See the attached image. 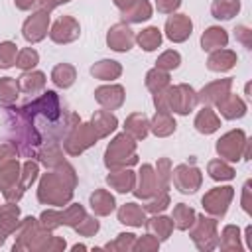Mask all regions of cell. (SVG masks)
Returning <instances> with one entry per match:
<instances>
[{"label":"cell","instance_id":"1","mask_svg":"<svg viewBox=\"0 0 252 252\" xmlns=\"http://www.w3.org/2000/svg\"><path fill=\"white\" fill-rule=\"evenodd\" d=\"M18 110L33 128L39 144H51V142L59 144V140H63L79 124L77 116H73L71 122L65 120L67 116L61 110L59 98L53 91L43 93L39 98L24 104Z\"/></svg>","mask_w":252,"mask_h":252},{"label":"cell","instance_id":"37","mask_svg":"<svg viewBox=\"0 0 252 252\" xmlns=\"http://www.w3.org/2000/svg\"><path fill=\"white\" fill-rule=\"evenodd\" d=\"M18 93H20V87H18V81L12 79V77H4L0 79V102L2 104H12L16 98H18Z\"/></svg>","mask_w":252,"mask_h":252},{"label":"cell","instance_id":"41","mask_svg":"<svg viewBox=\"0 0 252 252\" xmlns=\"http://www.w3.org/2000/svg\"><path fill=\"white\" fill-rule=\"evenodd\" d=\"M37 61H39V55H37V51L32 49V47H26V49H22V51L16 55V65H18L20 69H24V71L35 67Z\"/></svg>","mask_w":252,"mask_h":252},{"label":"cell","instance_id":"14","mask_svg":"<svg viewBox=\"0 0 252 252\" xmlns=\"http://www.w3.org/2000/svg\"><path fill=\"white\" fill-rule=\"evenodd\" d=\"M191 28H193L191 20L185 14H177V16L167 18V22H165V35L171 41H185L191 35Z\"/></svg>","mask_w":252,"mask_h":252},{"label":"cell","instance_id":"23","mask_svg":"<svg viewBox=\"0 0 252 252\" xmlns=\"http://www.w3.org/2000/svg\"><path fill=\"white\" fill-rule=\"evenodd\" d=\"M228 41V35L222 28H209L203 37H201V45L205 51H211V49H219V47H224Z\"/></svg>","mask_w":252,"mask_h":252},{"label":"cell","instance_id":"43","mask_svg":"<svg viewBox=\"0 0 252 252\" xmlns=\"http://www.w3.org/2000/svg\"><path fill=\"white\" fill-rule=\"evenodd\" d=\"M16 55H18V49L12 41H4L0 43V69H8L16 63Z\"/></svg>","mask_w":252,"mask_h":252},{"label":"cell","instance_id":"17","mask_svg":"<svg viewBox=\"0 0 252 252\" xmlns=\"http://www.w3.org/2000/svg\"><path fill=\"white\" fill-rule=\"evenodd\" d=\"M230 79H222V81H217V83H211L207 85L199 94H197V100H201L203 104H217L220 102L226 94H228V89H230Z\"/></svg>","mask_w":252,"mask_h":252},{"label":"cell","instance_id":"25","mask_svg":"<svg viewBox=\"0 0 252 252\" xmlns=\"http://www.w3.org/2000/svg\"><path fill=\"white\" fill-rule=\"evenodd\" d=\"M18 87H20V91H24V93H37V91H41L43 87H45V75L43 73H39V71H33V73H24L20 79H18Z\"/></svg>","mask_w":252,"mask_h":252},{"label":"cell","instance_id":"16","mask_svg":"<svg viewBox=\"0 0 252 252\" xmlns=\"http://www.w3.org/2000/svg\"><path fill=\"white\" fill-rule=\"evenodd\" d=\"M217 220L213 219H207V217H199L197 220V228L191 232V238L193 242L203 250L205 248V238H209V242L213 244V248L217 246Z\"/></svg>","mask_w":252,"mask_h":252},{"label":"cell","instance_id":"49","mask_svg":"<svg viewBox=\"0 0 252 252\" xmlns=\"http://www.w3.org/2000/svg\"><path fill=\"white\" fill-rule=\"evenodd\" d=\"M167 205H169V197H167V193H159V195H158V199H154L152 203H148V205L144 207V211L158 213V211H163Z\"/></svg>","mask_w":252,"mask_h":252},{"label":"cell","instance_id":"53","mask_svg":"<svg viewBox=\"0 0 252 252\" xmlns=\"http://www.w3.org/2000/svg\"><path fill=\"white\" fill-rule=\"evenodd\" d=\"M65 2H69V0H39V2H37V6H41V10H47V12H51L55 6H59V4H65Z\"/></svg>","mask_w":252,"mask_h":252},{"label":"cell","instance_id":"34","mask_svg":"<svg viewBox=\"0 0 252 252\" xmlns=\"http://www.w3.org/2000/svg\"><path fill=\"white\" fill-rule=\"evenodd\" d=\"M18 207L16 205H6L0 211V236H6L8 232H12L16 228L18 222Z\"/></svg>","mask_w":252,"mask_h":252},{"label":"cell","instance_id":"4","mask_svg":"<svg viewBox=\"0 0 252 252\" xmlns=\"http://www.w3.org/2000/svg\"><path fill=\"white\" fill-rule=\"evenodd\" d=\"M165 104L167 110L177 112V114H187L193 110V106L197 104V93L187 87V85H177V87H165Z\"/></svg>","mask_w":252,"mask_h":252},{"label":"cell","instance_id":"10","mask_svg":"<svg viewBox=\"0 0 252 252\" xmlns=\"http://www.w3.org/2000/svg\"><path fill=\"white\" fill-rule=\"evenodd\" d=\"M79 33H81V32H79V24H77V20L71 18V16L59 18V20L53 24L51 32H49V35H51V39H53L55 43H69V41L77 39Z\"/></svg>","mask_w":252,"mask_h":252},{"label":"cell","instance_id":"19","mask_svg":"<svg viewBox=\"0 0 252 252\" xmlns=\"http://www.w3.org/2000/svg\"><path fill=\"white\" fill-rule=\"evenodd\" d=\"M152 16V6L148 0H136L134 4H130L126 10H122V22H130V24H136V22H144Z\"/></svg>","mask_w":252,"mask_h":252},{"label":"cell","instance_id":"24","mask_svg":"<svg viewBox=\"0 0 252 252\" xmlns=\"http://www.w3.org/2000/svg\"><path fill=\"white\" fill-rule=\"evenodd\" d=\"M150 128H152V132L156 136H169L175 130V120L169 116L167 110H158L154 120H152V124H150Z\"/></svg>","mask_w":252,"mask_h":252},{"label":"cell","instance_id":"42","mask_svg":"<svg viewBox=\"0 0 252 252\" xmlns=\"http://www.w3.org/2000/svg\"><path fill=\"white\" fill-rule=\"evenodd\" d=\"M209 173L213 179H232L234 177V169L220 159H213L209 163Z\"/></svg>","mask_w":252,"mask_h":252},{"label":"cell","instance_id":"18","mask_svg":"<svg viewBox=\"0 0 252 252\" xmlns=\"http://www.w3.org/2000/svg\"><path fill=\"white\" fill-rule=\"evenodd\" d=\"M158 191H159V187H158V177H156L152 165H142V171H140V185H138V189H134V195L146 199V197L156 195Z\"/></svg>","mask_w":252,"mask_h":252},{"label":"cell","instance_id":"39","mask_svg":"<svg viewBox=\"0 0 252 252\" xmlns=\"http://www.w3.org/2000/svg\"><path fill=\"white\" fill-rule=\"evenodd\" d=\"M146 224H148V228H150L152 232L158 234L159 240H165V238L169 236L171 228H173V220L167 219V217H154V219L146 220Z\"/></svg>","mask_w":252,"mask_h":252},{"label":"cell","instance_id":"44","mask_svg":"<svg viewBox=\"0 0 252 252\" xmlns=\"http://www.w3.org/2000/svg\"><path fill=\"white\" fill-rule=\"evenodd\" d=\"M158 69H163V71H169V69H177L179 67V63H181V57H179V53L177 51H173V49H169V51H165V53H161L159 57H158Z\"/></svg>","mask_w":252,"mask_h":252},{"label":"cell","instance_id":"7","mask_svg":"<svg viewBox=\"0 0 252 252\" xmlns=\"http://www.w3.org/2000/svg\"><path fill=\"white\" fill-rule=\"evenodd\" d=\"M232 187H219V189H213L209 191L205 197H203V207L205 211H209L211 215H224L226 209H228V203L232 199Z\"/></svg>","mask_w":252,"mask_h":252},{"label":"cell","instance_id":"52","mask_svg":"<svg viewBox=\"0 0 252 252\" xmlns=\"http://www.w3.org/2000/svg\"><path fill=\"white\" fill-rule=\"evenodd\" d=\"M234 234H238V228H236V226H226V228H224V232H222V236H224V240H228V238H232ZM232 244H234V248H236V250L240 248V244H238V240H234ZM232 244H226V242H222V246H224V248H232Z\"/></svg>","mask_w":252,"mask_h":252},{"label":"cell","instance_id":"12","mask_svg":"<svg viewBox=\"0 0 252 252\" xmlns=\"http://www.w3.org/2000/svg\"><path fill=\"white\" fill-rule=\"evenodd\" d=\"M20 165L18 161L12 158L4 163H0V189L4 193L6 199H12V189H16V183L20 181L22 185V179H20Z\"/></svg>","mask_w":252,"mask_h":252},{"label":"cell","instance_id":"33","mask_svg":"<svg viewBox=\"0 0 252 252\" xmlns=\"http://www.w3.org/2000/svg\"><path fill=\"white\" fill-rule=\"evenodd\" d=\"M91 73H93L96 79L110 81V79H116V77L122 73V67H120L116 61H108V59H104V61L96 63V65L91 69Z\"/></svg>","mask_w":252,"mask_h":252},{"label":"cell","instance_id":"48","mask_svg":"<svg viewBox=\"0 0 252 252\" xmlns=\"http://www.w3.org/2000/svg\"><path fill=\"white\" fill-rule=\"evenodd\" d=\"M81 234H85V236H91V234H94L96 230H98V220H94V219H89V217H85L77 226H75Z\"/></svg>","mask_w":252,"mask_h":252},{"label":"cell","instance_id":"21","mask_svg":"<svg viewBox=\"0 0 252 252\" xmlns=\"http://www.w3.org/2000/svg\"><path fill=\"white\" fill-rule=\"evenodd\" d=\"M219 104V110H220V114L224 116V118H240V116H244V112H246V106H244V102L238 98V96H234V94H226L220 102H217Z\"/></svg>","mask_w":252,"mask_h":252},{"label":"cell","instance_id":"38","mask_svg":"<svg viewBox=\"0 0 252 252\" xmlns=\"http://www.w3.org/2000/svg\"><path fill=\"white\" fill-rule=\"evenodd\" d=\"M136 39H138V43H140L142 49H146V51H154V49L159 47V43H161V33H159L158 28H148V30L140 32Z\"/></svg>","mask_w":252,"mask_h":252},{"label":"cell","instance_id":"20","mask_svg":"<svg viewBox=\"0 0 252 252\" xmlns=\"http://www.w3.org/2000/svg\"><path fill=\"white\" fill-rule=\"evenodd\" d=\"M118 220L124 224H130V226H142V224H146V215H144L142 207H138L134 203H126L118 211Z\"/></svg>","mask_w":252,"mask_h":252},{"label":"cell","instance_id":"50","mask_svg":"<svg viewBox=\"0 0 252 252\" xmlns=\"http://www.w3.org/2000/svg\"><path fill=\"white\" fill-rule=\"evenodd\" d=\"M132 248H136V250H154V248H158V240L156 238H152V234H146L144 238H140L138 242H134L132 244Z\"/></svg>","mask_w":252,"mask_h":252},{"label":"cell","instance_id":"31","mask_svg":"<svg viewBox=\"0 0 252 252\" xmlns=\"http://www.w3.org/2000/svg\"><path fill=\"white\" fill-rule=\"evenodd\" d=\"M195 128L201 132V134H213L217 128H219V118H217V114L211 110V108H203L199 114H197V118H195Z\"/></svg>","mask_w":252,"mask_h":252},{"label":"cell","instance_id":"11","mask_svg":"<svg viewBox=\"0 0 252 252\" xmlns=\"http://www.w3.org/2000/svg\"><path fill=\"white\" fill-rule=\"evenodd\" d=\"M244 144V134L242 130H234V132H228L226 136H222L219 142H217V152L230 159V161H236L240 158V148Z\"/></svg>","mask_w":252,"mask_h":252},{"label":"cell","instance_id":"45","mask_svg":"<svg viewBox=\"0 0 252 252\" xmlns=\"http://www.w3.org/2000/svg\"><path fill=\"white\" fill-rule=\"evenodd\" d=\"M132 244H134V234L122 232V234H118V240L116 242H108L106 248L108 250H128V248H132Z\"/></svg>","mask_w":252,"mask_h":252},{"label":"cell","instance_id":"55","mask_svg":"<svg viewBox=\"0 0 252 252\" xmlns=\"http://www.w3.org/2000/svg\"><path fill=\"white\" fill-rule=\"evenodd\" d=\"M236 32H238V33H240V37H242V41H244V45H246V47H250V41H248V37H246V35H248V33H250V32H248V30H246V28H238V30H236Z\"/></svg>","mask_w":252,"mask_h":252},{"label":"cell","instance_id":"47","mask_svg":"<svg viewBox=\"0 0 252 252\" xmlns=\"http://www.w3.org/2000/svg\"><path fill=\"white\" fill-rule=\"evenodd\" d=\"M22 171H24V173L20 175V179H22V187L26 189V187H28V185L37 177V165H35L33 161H26Z\"/></svg>","mask_w":252,"mask_h":252},{"label":"cell","instance_id":"46","mask_svg":"<svg viewBox=\"0 0 252 252\" xmlns=\"http://www.w3.org/2000/svg\"><path fill=\"white\" fill-rule=\"evenodd\" d=\"M156 177H158V187H161V189H165L167 187V181H169V159H159L158 161V173H156Z\"/></svg>","mask_w":252,"mask_h":252},{"label":"cell","instance_id":"27","mask_svg":"<svg viewBox=\"0 0 252 252\" xmlns=\"http://www.w3.org/2000/svg\"><path fill=\"white\" fill-rule=\"evenodd\" d=\"M148 128H150V122H148V118H146L144 114H140V112L130 114V116L126 118V132L132 134L134 140H142V138H146Z\"/></svg>","mask_w":252,"mask_h":252},{"label":"cell","instance_id":"36","mask_svg":"<svg viewBox=\"0 0 252 252\" xmlns=\"http://www.w3.org/2000/svg\"><path fill=\"white\" fill-rule=\"evenodd\" d=\"M169 85V75H167V71H163V69H152V71H148V75H146V87L152 91V93H159V91H163L165 87Z\"/></svg>","mask_w":252,"mask_h":252},{"label":"cell","instance_id":"51","mask_svg":"<svg viewBox=\"0 0 252 252\" xmlns=\"http://www.w3.org/2000/svg\"><path fill=\"white\" fill-rule=\"evenodd\" d=\"M156 4H158V10H159V12L169 14V12H173L175 8H179L181 0H156Z\"/></svg>","mask_w":252,"mask_h":252},{"label":"cell","instance_id":"35","mask_svg":"<svg viewBox=\"0 0 252 252\" xmlns=\"http://www.w3.org/2000/svg\"><path fill=\"white\" fill-rule=\"evenodd\" d=\"M195 222V211L183 203H179L175 209H173V224L179 228V230H187L191 224Z\"/></svg>","mask_w":252,"mask_h":252},{"label":"cell","instance_id":"8","mask_svg":"<svg viewBox=\"0 0 252 252\" xmlns=\"http://www.w3.org/2000/svg\"><path fill=\"white\" fill-rule=\"evenodd\" d=\"M47 24H49V12L47 10H39L33 16H30L24 24V37L32 43L41 41L47 33Z\"/></svg>","mask_w":252,"mask_h":252},{"label":"cell","instance_id":"13","mask_svg":"<svg viewBox=\"0 0 252 252\" xmlns=\"http://www.w3.org/2000/svg\"><path fill=\"white\" fill-rule=\"evenodd\" d=\"M106 41H108V47H112L114 51H128L134 45V33L122 22V24H116V26H112L108 30Z\"/></svg>","mask_w":252,"mask_h":252},{"label":"cell","instance_id":"9","mask_svg":"<svg viewBox=\"0 0 252 252\" xmlns=\"http://www.w3.org/2000/svg\"><path fill=\"white\" fill-rule=\"evenodd\" d=\"M173 183L181 193H195L201 185V173L197 167L177 165L173 171Z\"/></svg>","mask_w":252,"mask_h":252},{"label":"cell","instance_id":"30","mask_svg":"<svg viewBox=\"0 0 252 252\" xmlns=\"http://www.w3.org/2000/svg\"><path fill=\"white\" fill-rule=\"evenodd\" d=\"M238 10H240L238 0H215L211 6V12L217 20H230L232 16H236Z\"/></svg>","mask_w":252,"mask_h":252},{"label":"cell","instance_id":"2","mask_svg":"<svg viewBox=\"0 0 252 252\" xmlns=\"http://www.w3.org/2000/svg\"><path fill=\"white\" fill-rule=\"evenodd\" d=\"M67 179L75 181L73 167L67 165V173H63V165L61 163H59V171L43 175V179L39 183V193H37L39 201L63 207L71 199V195H73V185H67Z\"/></svg>","mask_w":252,"mask_h":252},{"label":"cell","instance_id":"40","mask_svg":"<svg viewBox=\"0 0 252 252\" xmlns=\"http://www.w3.org/2000/svg\"><path fill=\"white\" fill-rule=\"evenodd\" d=\"M39 159H41L45 165H49V167H55V165L63 163V154H61V150H59V144H57V142L47 144V148L39 152Z\"/></svg>","mask_w":252,"mask_h":252},{"label":"cell","instance_id":"32","mask_svg":"<svg viewBox=\"0 0 252 252\" xmlns=\"http://www.w3.org/2000/svg\"><path fill=\"white\" fill-rule=\"evenodd\" d=\"M75 75H77V73H75V67L69 65V63H61V65H57V67L51 71L53 83H55L57 87H61V89L71 87L73 81H75Z\"/></svg>","mask_w":252,"mask_h":252},{"label":"cell","instance_id":"3","mask_svg":"<svg viewBox=\"0 0 252 252\" xmlns=\"http://www.w3.org/2000/svg\"><path fill=\"white\" fill-rule=\"evenodd\" d=\"M136 144L128 134H120L116 136L110 146L106 148V156H104V163L110 169H118V167H126V165H134L138 161V156L134 154Z\"/></svg>","mask_w":252,"mask_h":252},{"label":"cell","instance_id":"6","mask_svg":"<svg viewBox=\"0 0 252 252\" xmlns=\"http://www.w3.org/2000/svg\"><path fill=\"white\" fill-rule=\"evenodd\" d=\"M85 209L81 205H71L65 213H59V211H43L41 213V224L43 228L51 230L59 224H71V226H77L83 219H85Z\"/></svg>","mask_w":252,"mask_h":252},{"label":"cell","instance_id":"26","mask_svg":"<svg viewBox=\"0 0 252 252\" xmlns=\"http://www.w3.org/2000/svg\"><path fill=\"white\" fill-rule=\"evenodd\" d=\"M93 128H94V132L98 134V138H102V136H106L108 132H112L114 128H116V118L108 112V110H98L94 116H93Z\"/></svg>","mask_w":252,"mask_h":252},{"label":"cell","instance_id":"22","mask_svg":"<svg viewBox=\"0 0 252 252\" xmlns=\"http://www.w3.org/2000/svg\"><path fill=\"white\" fill-rule=\"evenodd\" d=\"M234 63H236V55H234L232 51H228V49H219V51H215V53L209 57L207 67H209L211 71H228L230 67H234Z\"/></svg>","mask_w":252,"mask_h":252},{"label":"cell","instance_id":"5","mask_svg":"<svg viewBox=\"0 0 252 252\" xmlns=\"http://www.w3.org/2000/svg\"><path fill=\"white\" fill-rule=\"evenodd\" d=\"M96 140H98V134L94 132L93 124H77V126L67 134L65 150H67V154L75 156V154H81L85 148L93 146Z\"/></svg>","mask_w":252,"mask_h":252},{"label":"cell","instance_id":"28","mask_svg":"<svg viewBox=\"0 0 252 252\" xmlns=\"http://www.w3.org/2000/svg\"><path fill=\"white\" fill-rule=\"evenodd\" d=\"M91 207L96 215H108L114 209V197L108 191L98 189L91 195Z\"/></svg>","mask_w":252,"mask_h":252},{"label":"cell","instance_id":"29","mask_svg":"<svg viewBox=\"0 0 252 252\" xmlns=\"http://www.w3.org/2000/svg\"><path fill=\"white\" fill-rule=\"evenodd\" d=\"M106 181H108V185H110V187H114L116 191L126 193V191H132V189H134V181H136V177H134V173H132V171L124 169V171L110 173V175L106 177Z\"/></svg>","mask_w":252,"mask_h":252},{"label":"cell","instance_id":"54","mask_svg":"<svg viewBox=\"0 0 252 252\" xmlns=\"http://www.w3.org/2000/svg\"><path fill=\"white\" fill-rule=\"evenodd\" d=\"M37 2L39 0H16V6L20 10H30L32 6H37Z\"/></svg>","mask_w":252,"mask_h":252},{"label":"cell","instance_id":"57","mask_svg":"<svg viewBox=\"0 0 252 252\" xmlns=\"http://www.w3.org/2000/svg\"><path fill=\"white\" fill-rule=\"evenodd\" d=\"M2 242H4V236H0V244H2Z\"/></svg>","mask_w":252,"mask_h":252},{"label":"cell","instance_id":"15","mask_svg":"<svg viewBox=\"0 0 252 252\" xmlns=\"http://www.w3.org/2000/svg\"><path fill=\"white\" fill-rule=\"evenodd\" d=\"M94 98L104 110H114L124 102V89L120 85H108V87H98L94 91Z\"/></svg>","mask_w":252,"mask_h":252},{"label":"cell","instance_id":"56","mask_svg":"<svg viewBox=\"0 0 252 252\" xmlns=\"http://www.w3.org/2000/svg\"><path fill=\"white\" fill-rule=\"evenodd\" d=\"M134 2H136V0H114V4H116L120 10H126V8H128L130 4H134Z\"/></svg>","mask_w":252,"mask_h":252}]
</instances>
